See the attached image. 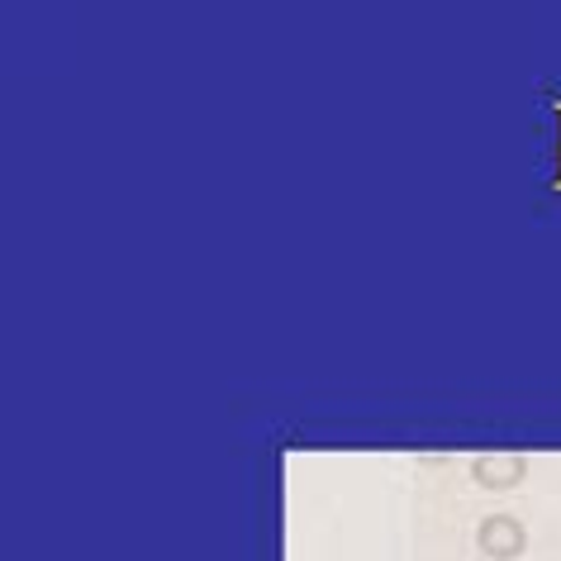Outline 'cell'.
<instances>
[{"label": "cell", "instance_id": "obj_1", "mask_svg": "<svg viewBox=\"0 0 561 561\" xmlns=\"http://www.w3.org/2000/svg\"><path fill=\"white\" fill-rule=\"evenodd\" d=\"M476 547L490 557V561H518L524 557V547H528V528H524V518H514V514H485L481 518V528H476Z\"/></svg>", "mask_w": 561, "mask_h": 561}, {"label": "cell", "instance_id": "obj_2", "mask_svg": "<svg viewBox=\"0 0 561 561\" xmlns=\"http://www.w3.org/2000/svg\"><path fill=\"white\" fill-rule=\"evenodd\" d=\"M524 476H528V457H518V453H485L471 461V481L481 490H495V495L524 485Z\"/></svg>", "mask_w": 561, "mask_h": 561}]
</instances>
